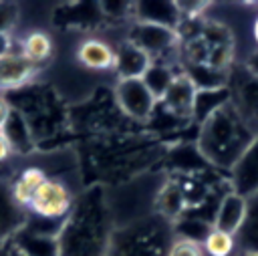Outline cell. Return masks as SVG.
I'll list each match as a JSON object with an SVG mask.
<instances>
[{"instance_id": "obj_23", "label": "cell", "mask_w": 258, "mask_h": 256, "mask_svg": "<svg viewBox=\"0 0 258 256\" xmlns=\"http://www.w3.org/2000/svg\"><path fill=\"white\" fill-rule=\"evenodd\" d=\"M157 214L169 222H175L183 214V198H181L177 183L171 177L163 183V187L157 196Z\"/></svg>"}, {"instance_id": "obj_24", "label": "cell", "mask_w": 258, "mask_h": 256, "mask_svg": "<svg viewBox=\"0 0 258 256\" xmlns=\"http://www.w3.org/2000/svg\"><path fill=\"white\" fill-rule=\"evenodd\" d=\"M232 99V93L224 89H214V91H198L196 93V103H194V115L191 119L202 123L206 117H210L218 107L228 103Z\"/></svg>"}, {"instance_id": "obj_27", "label": "cell", "mask_w": 258, "mask_h": 256, "mask_svg": "<svg viewBox=\"0 0 258 256\" xmlns=\"http://www.w3.org/2000/svg\"><path fill=\"white\" fill-rule=\"evenodd\" d=\"M234 62V44H216L210 46L206 65L220 71V73H228V69Z\"/></svg>"}, {"instance_id": "obj_16", "label": "cell", "mask_w": 258, "mask_h": 256, "mask_svg": "<svg viewBox=\"0 0 258 256\" xmlns=\"http://www.w3.org/2000/svg\"><path fill=\"white\" fill-rule=\"evenodd\" d=\"M46 179V173L44 169L40 167H24L12 181H10V194L14 198V202L20 206V208H28V204L32 202L36 189L40 187V183Z\"/></svg>"}, {"instance_id": "obj_36", "label": "cell", "mask_w": 258, "mask_h": 256, "mask_svg": "<svg viewBox=\"0 0 258 256\" xmlns=\"http://www.w3.org/2000/svg\"><path fill=\"white\" fill-rule=\"evenodd\" d=\"M236 256H258V252H244V250H240Z\"/></svg>"}, {"instance_id": "obj_18", "label": "cell", "mask_w": 258, "mask_h": 256, "mask_svg": "<svg viewBox=\"0 0 258 256\" xmlns=\"http://www.w3.org/2000/svg\"><path fill=\"white\" fill-rule=\"evenodd\" d=\"M12 240L22 252V256H58L56 238L52 236H40V234L28 232L26 228H20L12 236Z\"/></svg>"}, {"instance_id": "obj_1", "label": "cell", "mask_w": 258, "mask_h": 256, "mask_svg": "<svg viewBox=\"0 0 258 256\" xmlns=\"http://www.w3.org/2000/svg\"><path fill=\"white\" fill-rule=\"evenodd\" d=\"M113 216L101 185L87 187L75 196L73 208L56 236L58 256H107Z\"/></svg>"}, {"instance_id": "obj_15", "label": "cell", "mask_w": 258, "mask_h": 256, "mask_svg": "<svg viewBox=\"0 0 258 256\" xmlns=\"http://www.w3.org/2000/svg\"><path fill=\"white\" fill-rule=\"evenodd\" d=\"M77 58L81 65L93 71H107L115 67V50L101 38H87L77 48Z\"/></svg>"}, {"instance_id": "obj_31", "label": "cell", "mask_w": 258, "mask_h": 256, "mask_svg": "<svg viewBox=\"0 0 258 256\" xmlns=\"http://www.w3.org/2000/svg\"><path fill=\"white\" fill-rule=\"evenodd\" d=\"M10 155H12V147L6 141V137L0 133V165H6V161L10 159Z\"/></svg>"}, {"instance_id": "obj_17", "label": "cell", "mask_w": 258, "mask_h": 256, "mask_svg": "<svg viewBox=\"0 0 258 256\" xmlns=\"http://www.w3.org/2000/svg\"><path fill=\"white\" fill-rule=\"evenodd\" d=\"M0 133H2V135L6 137V141L10 143L12 153H28V151L36 145L34 139H32V135H30V129H28L24 117H22L16 109L10 111V115H8L6 123H4V127L0 129Z\"/></svg>"}, {"instance_id": "obj_28", "label": "cell", "mask_w": 258, "mask_h": 256, "mask_svg": "<svg viewBox=\"0 0 258 256\" xmlns=\"http://www.w3.org/2000/svg\"><path fill=\"white\" fill-rule=\"evenodd\" d=\"M167 256H204V248L198 242L183 240V238H173Z\"/></svg>"}, {"instance_id": "obj_33", "label": "cell", "mask_w": 258, "mask_h": 256, "mask_svg": "<svg viewBox=\"0 0 258 256\" xmlns=\"http://www.w3.org/2000/svg\"><path fill=\"white\" fill-rule=\"evenodd\" d=\"M10 111H12L10 103L6 101V97H4V95H0V129L4 127V123H6L8 115H10Z\"/></svg>"}, {"instance_id": "obj_29", "label": "cell", "mask_w": 258, "mask_h": 256, "mask_svg": "<svg viewBox=\"0 0 258 256\" xmlns=\"http://www.w3.org/2000/svg\"><path fill=\"white\" fill-rule=\"evenodd\" d=\"M18 18V8L12 2H0V32H10Z\"/></svg>"}, {"instance_id": "obj_32", "label": "cell", "mask_w": 258, "mask_h": 256, "mask_svg": "<svg viewBox=\"0 0 258 256\" xmlns=\"http://www.w3.org/2000/svg\"><path fill=\"white\" fill-rule=\"evenodd\" d=\"M244 71H246L250 77H256V79H258V50H256V52H252V54L248 56Z\"/></svg>"}, {"instance_id": "obj_10", "label": "cell", "mask_w": 258, "mask_h": 256, "mask_svg": "<svg viewBox=\"0 0 258 256\" xmlns=\"http://www.w3.org/2000/svg\"><path fill=\"white\" fill-rule=\"evenodd\" d=\"M36 73V65H32L24 54L22 48H14L0 56V91H12L26 83H30L32 75Z\"/></svg>"}, {"instance_id": "obj_22", "label": "cell", "mask_w": 258, "mask_h": 256, "mask_svg": "<svg viewBox=\"0 0 258 256\" xmlns=\"http://www.w3.org/2000/svg\"><path fill=\"white\" fill-rule=\"evenodd\" d=\"M177 71H173L167 62H159V60H151V65L147 67V71L143 73L141 81L145 83V87L149 89V93L155 97V101H161V97L165 95L171 79L175 77Z\"/></svg>"}, {"instance_id": "obj_7", "label": "cell", "mask_w": 258, "mask_h": 256, "mask_svg": "<svg viewBox=\"0 0 258 256\" xmlns=\"http://www.w3.org/2000/svg\"><path fill=\"white\" fill-rule=\"evenodd\" d=\"M127 42L141 48L151 60H159V62H165L169 50H175L179 46L173 28L151 22H135L129 30Z\"/></svg>"}, {"instance_id": "obj_26", "label": "cell", "mask_w": 258, "mask_h": 256, "mask_svg": "<svg viewBox=\"0 0 258 256\" xmlns=\"http://www.w3.org/2000/svg\"><path fill=\"white\" fill-rule=\"evenodd\" d=\"M236 250V236L212 228L204 238V252L210 256H230Z\"/></svg>"}, {"instance_id": "obj_12", "label": "cell", "mask_w": 258, "mask_h": 256, "mask_svg": "<svg viewBox=\"0 0 258 256\" xmlns=\"http://www.w3.org/2000/svg\"><path fill=\"white\" fill-rule=\"evenodd\" d=\"M131 16H135V22H151V24H161L169 28H177L179 24V10L175 2H131Z\"/></svg>"}, {"instance_id": "obj_13", "label": "cell", "mask_w": 258, "mask_h": 256, "mask_svg": "<svg viewBox=\"0 0 258 256\" xmlns=\"http://www.w3.org/2000/svg\"><path fill=\"white\" fill-rule=\"evenodd\" d=\"M26 222V210L10 194V179H0V242L12 238Z\"/></svg>"}, {"instance_id": "obj_35", "label": "cell", "mask_w": 258, "mask_h": 256, "mask_svg": "<svg viewBox=\"0 0 258 256\" xmlns=\"http://www.w3.org/2000/svg\"><path fill=\"white\" fill-rule=\"evenodd\" d=\"M0 179H8V167L0 165Z\"/></svg>"}, {"instance_id": "obj_21", "label": "cell", "mask_w": 258, "mask_h": 256, "mask_svg": "<svg viewBox=\"0 0 258 256\" xmlns=\"http://www.w3.org/2000/svg\"><path fill=\"white\" fill-rule=\"evenodd\" d=\"M236 248L244 252H258V194L248 198L246 218L236 234Z\"/></svg>"}, {"instance_id": "obj_2", "label": "cell", "mask_w": 258, "mask_h": 256, "mask_svg": "<svg viewBox=\"0 0 258 256\" xmlns=\"http://www.w3.org/2000/svg\"><path fill=\"white\" fill-rule=\"evenodd\" d=\"M256 133L258 129L242 117L230 99L200 123L196 149L208 165L230 171Z\"/></svg>"}, {"instance_id": "obj_4", "label": "cell", "mask_w": 258, "mask_h": 256, "mask_svg": "<svg viewBox=\"0 0 258 256\" xmlns=\"http://www.w3.org/2000/svg\"><path fill=\"white\" fill-rule=\"evenodd\" d=\"M173 226L163 216H147L111 234L107 256H167L173 242Z\"/></svg>"}, {"instance_id": "obj_34", "label": "cell", "mask_w": 258, "mask_h": 256, "mask_svg": "<svg viewBox=\"0 0 258 256\" xmlns=\"http://www.w3.org/2000/svg\"><path fill=\"white\" fill-rule=\"evenodd\" d=\"M12 38H10V32H0V56L10 52L12 50Z\"/></svg>"}, {"instance_id": "obj_14", "label": "cell", "mask_w": 258, "mask_h": 256, "mask_svg": "<svg viewBox=\"0 0 258 256\" xmlns=\"http://www.w3.org/2000/svg\"><path fill=\"white\" fill-rule=\"evenodd\" d=\"M151 65V58L131 42H123L115 50V71L119 79H141L147 67Z\"/></svg>"}, {"instance_id": "obj_11", "label": "cell", "mask_w": 258, "mask_h": 256, "mask_svg": "<svg viewBox=\"0 0 258 256\" xmlns=\"http://www.w3.org/2000/svg\"><path fill=\"white\" fill-rule=\"evenodd\" d=\"M246 210H248V200L242 198V196H238L236 191H228V194L222 198V202H220V206H218V210H216L212 228L236 236L238 230H240L242 224H244Z\"/></svg>"}, {"instance_id": "obj_5", "label": "cell", "mask_w": 258, "mask_h": 256, "mask_svg": "<svg viewBox=\"0 0 258 256\" xmlns=\"http://www.w3.org/2000/svg\"><path fill=\"white\" fill-rule=\"evenodd\" d=\"M73 191L69 185L56 177H46L40 187L36 189L32 202L28 204L26 212L44 220H54V222H64L73 208Z\"/></svg>"}, {"instance_id": "obj_37", "label": "cell", "mask_w": 258, "mask_h": 256, "mask_svg": "<svg viewBox=\"0 0 258 256\" xmlns=\"http://www.w3.org/2000/svg\"><path fill=\"white\" fill-rule=\"evenodd\" d=\"M254 38H256V42H258V18H256V22H254Z\"/></svg>"}, {"instance_id": "obj_9", "label": "cell", "mask_w": 258, "mask_h": 256, "mask_svg": "<svg viewBox=\"0 0 258 256\" xmlns=\"http://www.w3.org/2000/svg\"><path fill=\"white\" fill-rule=\"evenodd\" d=\"M230 187L242 198H252L258 194V133L252 139V143L246 147L242 157L236 161V165L230 169Z\"/></svg>"}, {"instance_id": "obj_19", "label": "cell", "mask_w": 258, "mask_h": 256, "mask_svg": "<svg viewBox=\"0 0 258 256\" xmlns=\"http://www.w3.org/2000/svg\"><path fill=\"white\" fill-rule=\"evenodd\" d=\"M232 103L242 113V117L254 127V123H258V79L246 73V79L232 95Z\"/></svg>"}, {"instance_id": "obj_3", "label": "cell", "mask_w": 258, "mask_h": 256, "mask_svg": "<svg viewBox=\"0 0 258 256\" xmlns=\"http://www.w3.org/2000/svg\"><path fill=\"white\" fill-rule=\"evenodd\" d=\"M6 101L16 109L36 141H46L52 135H58L69 125V109L62 107L56 93L38 83H26L18 89L6 91Z\"/></svg>"}, {"instance_id": "obj_6", "label": "cell", "mask_w": 258, "mask_h": 256, "mask_svg": "<svg viewBox=\"0 0 258 256\" xmlns=\"http://www.w3.org/2000/svg\"><path fill=\"white\" fill-rule=\"evenodd\" d=\"M113 97L117 107L127 119L141 121V123L149 121L157 103L141 79H117Z\"/></svg>"}, {"instance_id": "obj_20", "label": "cell", "mask_w": 258, "mask_h": 256, "mask_svg": "<svg viewBox=\"0 0 258 256\" xmlns=\"http://www.w3.org/2000/svg\"><path fill=\"white\" fill-rule=\"evenodd\" d=\"M181 71L189 77V81L194 83V87L198 91H214V89H224L228 83V73H220L212 67H208L206 62L202 65H191V62H183Z\"/></svg>"}, {"instance_id": "obj_8", "label": "cell", "mask_w": 258, "mask_h": 256, "mask_svg": "<svg viewBox=\"0 0 258 256\" xmlns=\"http://www.w3.org/2000/svg\"><path fill=\"white\" fill-rule=\"evenodd\" d=\"M196 93L198 89L189 81V77L183 71H177L175 77L171 79L165 95L161 101H157L169 115L177 117L179 121H191L194 115V103H196Z\"/></svg>"}, {"instance_id": "obj_30", "label": "cell", "mask_w": 258, "mask_h": 256, "mask_svg": "<svg viewBox=\"0 0 258 256\" xmlns=\"http://www.w3.org/2000/svg\"><path fill=\"white\" fill-rule=\"evenodd\" d=\"M0 256H22V252L18 250V246L14 244L12 238L2 240L0 242Z\"/></svg>"}, {"instance_id": "obj_25", "label": "cell", "mask_w": 258, "mask_h": 256, "mask_svg": "<svg viewBox=\"0 0 258 256\" xmlns=\"http://www.w3.org/2000/svg\"><path fill=\"white\" fill-rule=\"evenodd\" d=\"M20 48H22V54H24L32 65L38 67L40 62H46V60L50 58V54H52V40H50V36H48L46 32L34 30V32H30V34L22 40Z\"/></svg>"}]
</instances>
